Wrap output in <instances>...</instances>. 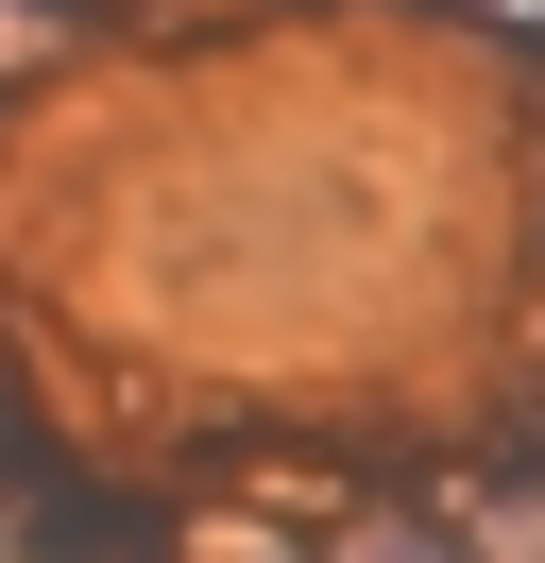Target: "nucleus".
I'll return each instance as SVG.
<instances>
[{"label": "nucleus", "instance_id": "1", "mask_svg": "<svg viewBox=\"0 0 545 563\" xmlns=\"http://www.w3.org/2000/svg\"><path fill=\"white\" fill-rule=\"evenodd\" d=\"M18 563H170V495L154 478H86V461H34L18 512H0Z\"/></svg>", "mask_w": 545, "mask_h": 563}, {"label": "nucleus", "instance_id": "3", "mask_svg": "<svg viewBox=\"0 0 545 563\" xmlns=\"http://www.w3.org/2000/svg\"><path fill=\"white\" fill-rule=\"evenodd\" d=\"M529 86H545V18H529Z\"/></svg>", "mask_w": 545, "mask_h": 563}, {"label": "nucleus", "instance_id": "2", "mask_svg": "<svg viewBox=\"0 0 545 563\" xmlns=\"http://www.w3.org/2000/svg\"><path fill=\"white\" fill-rule=\"evenodd\" d=\"M324 563H477V547H443V529L426 512H375V529H341V547Z\"/></svg>", "mask_w": 545, "mask_h": 563}]
</instances>
